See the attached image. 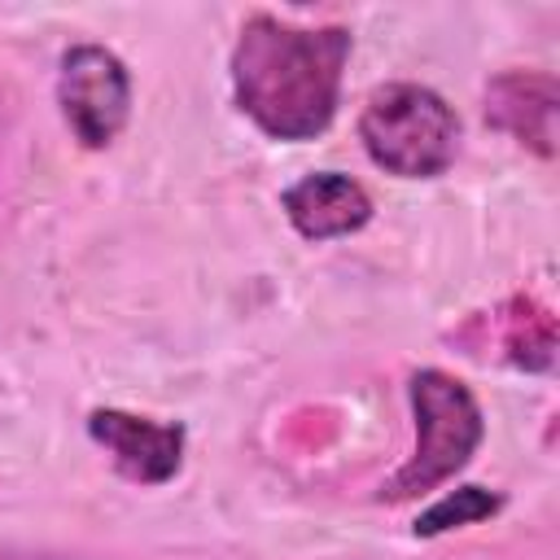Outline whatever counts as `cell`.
<instances>
[{
  "label": "cell",
  "mask_w": 560,
  "mask_h": 560,
  "mask_svg": "<svg viewBox=\"0 0 560 560\" xmlns=\"http://www.w3.org/2000/svg\"><path fill=\"white\" fill-rule=\"evenodd\" d=\"M57 105L66 127L83 149H105L127 127L131 114V74L118 52L101 44H74L61 52Z\"/></svg>",
  "instance_id": "obj_4"
},
{
  "label": "cell",
  "mask_w": 560,
  "mask_h": 560,
  "mask_svg": "<svg viewBox=\"0 0 560 560\" xmlns=\"http://www.w3.org/2000/svg\"><path fill=\"white\" fill-rule=\"evenodd\" d=\"M0 560H92V556H70V551H44V547H0Z\"/></svg>",
  "instance_id": "obj_10"
},
{
  "label": "cell",
  "mask_w": 560,
  "mask_h": 560,
  "mask_svg": "<svg viewBox=\"0 0 560 560\" xmlns=\"http://www.w3.org/2000/svg\"><path fill=\"white\" fill-rule=\"evenodd\" d=\"M508 359L525 372H547L551 359H556V324L547 311H534V315H521L512 337H508Z\"/></svg>",
  "instance_id": "obj_9"
},
{
  "label": "cell",
  "mask_w": 560,
  "mask_h": 560,
  "mask_svg": "<svg viewBox=\"0 0 560 560\" xmlns=\"http://www.w3.org/2000/svg\"><path fill=\"white\" fill-rule=\"evenodd\" d=\"M556 109L560 88L547 70H503L486 83V122L538 158H556Z\"/></svg>",
  "instance_id": "obj_6"
},
{
  "label": "cell",
  "mask_w": 560,
  "mask_h": 560,
  "mask_svg": "<svg viewBox=\"0 0 560 560\" xmlns=\"http://www.w3.org/2000/svg\"><path fill=\"white\" fill-rule=\"evenodd\" d=\"M346 61V26H293L271 13H249L232 48L236 109L271 140H315L337 118Z\"/></svg>",
  "instance_id": "obj_1"
},
{
  "label": "cell",
  "mask_w": 560,
  "mask_h": 560,
  "mask_svg": "<svg viewBox=\"0 0 560 560\" xmlns=\"http://www.w3.org/2000/svg\"><path fill=\"white\" fill-rule=\"evenodd\" d=\"M88 438L114 459V468L136 486H166L184 464V424L149 420L118 407L88 411Z\"/></svg>",
  "instance_id": "obj_5"
},
{
  "label": "cell",
  "mask_w": 560,
  "mask_h": 560,
  "mask_svg": "<svg viewBox=\"0 0 560 560\" xmlns=\"http://www.w3.org/2000/svg\"><path fill=\"white\" fill-rule=\"evenodd\" d=\"M499 512H503V494H499V490H486V486H455V490H446L442 499H433V503L416 516L411 534H416V538H442V534H451V529L481 525V521H490V516H499Z\"/></svg>",
  "instance_id": "obj_8"
},
{
  "label": "cell",
  "mask_w": 560,
  "mask_h": 560,
  "mask_svg": "<svg viewBox=\"0 0 560 560\" xmlns=\"http://www.w3.org/2000/svg\"><path fill=\"white\" fill-rule=\"evenodd\" d=\"M407 398L416 416V446H411V459L381 481L376 490L381 503H407L446 486L455 472L468 468V459L486 442L481 402L459 376L442 368H420L407 381Z\"/></svg>",
  "instance_id": "obj_2"
},
{
  "label": "cell",
  "mask_w": 560,
  "mask_h": 560,
  "mask_svg": "<svg viewBox=\"0 0 560 560\" xmlns=\"http://www.w3.org/2000/svg\"><path fill=\"white\" fill-rule=\"evenodd\" d=\"M280 206H284L293 232L306 241H337V236L368 228V219H372L368 188L341 171L302 175L298 184H289L280 192Z\"/></svg>",
  "instance_id": "obj_7"
},
{
  "label": "cell",
  "mask_w": 560,
  "mask_h": 560,
  "mask_svg": "<svg viewBox=\"0 0 560 560\" xmlns=\"http://www.w3.org/2000/svg\"><path fill=\"white\" fill-rule=\"evenodd\" d=\"M459 114L424 83H385L359 114L363 153L398 179H438L459 158Z\"/></svg>",
  "instance_id": "obj_3"
}]
</instances>
